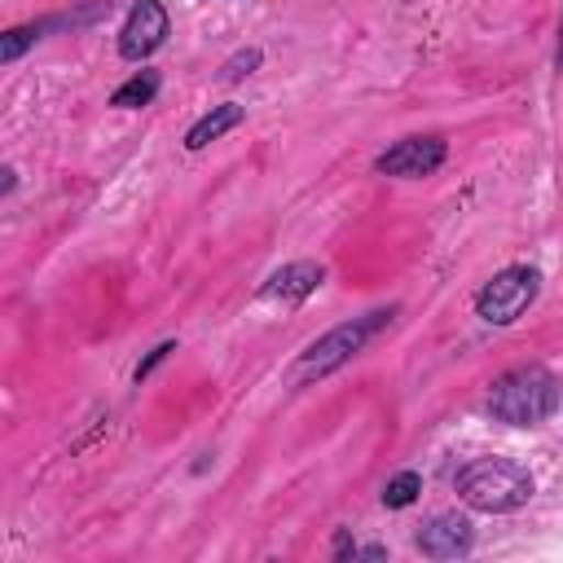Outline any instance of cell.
Segmentation results:
<instances>
[{
	"label": "cell",
	"instance_id": "obj_3",
	"mask_svg": "<svg viewBox=\"0 0 563 563\" xmlns=\"http://www.w3.org/2000/svg\"><path fill=\"white\" fill-rule=\"evenodd\" d=\"M391 317H396V308H378V312H365V317L343 321V325H334L330 334H321V339L295 361V369H290V387H303V383H312V378H325L330 369H339L343 361H352L378 330L391 325Z\"/></svg>",
	"mask_w": 563,
	"mask_h": 563
},
{
	"label": "cell",
	"instance_id": "obj_9",
	"mask_svg": "<svg viewBox=\"0 0 563 563\" xmlns=\"http://www.w3.org/2000/svg\"><path fill=\"white\" fill-rule=\"evenodd\" d=\"M238 123H242V106L224 101V106H216L211 114H202V119L185 132V150H202V145H211L216 136H224L229 128H238Z\"/></svg>",
	"mask_w": 563,
	"mask_h": 563
},
{
	"label": "cell",
	"instance_id": "obj_11",
	"mask_svg": "<svg viewBox=\"0 0 563 563\" xmlns=\"http://www.w3.org/2000/svg\"><path fill=\"white\" fill-rule=\"evenodd\" d=\"M418 493H422V479H418V471H400L396 479H387V484H383V506L400 510V506H409Z\"/></svg>",
	"mask_w": 563,
	"mask_h": 563
},
{
	"label": "cell",
	"instance_id": "obj_6",
	"mask_svg": "<svg viewBox=\"0 0 563 563\" xmlns=\"http://www.w3.org/2000/svg\"><path fill=\"white\" fill-rule=\"evenodd\" d=\"M444 163V141L440 136H409V141H396L391 150L378 154V172L383 176H431L435 167Z\"/></svg>",
	"mask_w": 563,
	"mask_h": 563
},
{
	"label": "cell",
	"instance_id": "obj_12",
	"mask_svg": "<svg viewBox=\"0 0 563 563\" xmlns=\"http://www.w3.org/2000/svg\"><path fill=\"white\" fill-rule=\"evenodd\" d=\"M40 31H44V26H13V31H4V40H0V57H4V62H13L26 44H35V40H40Z\"/></svg>",
	"mask_w": 563,
	"mask_h": 563
},
{
	"label": "cell",
	"instance_id": "obj_4",
	"mask_svg": "<svg viewBox=\"0 0 563 563\" xmlns=\"http://www.w3.org/2000/svg\"><path fill=\"white\" fill-rule=\"evenodd\" d=\"M537 290H541V273L528 268V264H510L493 282H484V290L475 295V312L488 325H510V321H519L528 312Z\"/></svg>",
	"mask_w": 563,
	"mask_h": 563
},
{
	"label": "cell",
	"instance_id": "obj_8",
	"mask_svg": "<svg viewBox=\"0 0 563 563\" xmlns=\"http://www.w3.org/2000/svg\"><path fill=\"white\" fill-rule=\"evenodd\" d=\"M321 282H325V268L312 264V260H299V264L277 268V273L264 282L260 295H264V299H303V295H312Z\"/></svg>",
	"mask_w": 563,
	"mask_h": 563
},
{
	"label": "cell",
	"instance_id": "obj_13",
	"mask_svg": "<svg viewBox=\"0 0 563 563\" xmlns=\"http://www.w3.org/2000/svg\"><path fill=\"white\" fill-rule=\"evenodd\" d=\"M260 66V48H246V53H238L233 62H224V79L233 84V79H242V75H251Z\"/></svg>",
	"mask_w": 563,
	"mask_h": 563
},
{
	"label": "cell",
	"instance_id": "obj_14",
	"mask_svg": "<svg viewBox=\"0 0 563 563\" xmlns=\"http://www.w3.org/2000/svg\"><path fill=\"white\" fill-rule=\"evenodd\" d=\"M167 352H176V343H158V347L136 365V383H141V378H150V374H154V365H158V361H167Z\"/></svg>",
	"mask_w": 563,
	"mask_h": 563
},
{
	"label": "cell",
	"instance_id": "obj_2",
	"mask_svg": "<svg viewBox=\"0 0 563 563\" xmlns=\"http://www.w3.org/2000/svg\"><path fill=\"white\" fill-rule=\"evenodd\" d=\"M457 497L471 510L506 515L532 497V475L510 457H475L471 466L457 471Z\"/></svg>",
	"mask_w": 563,
	"mask_h": 563
},
{
	"label": "cell",
	"instance_id": "obj_10",
	"mask_svg": "<svg viewBox=\"0 0 563 563\" xmlns=\"http://www.w3.org/2000/svg\"><path fill=\"white\" fill-rule=\"evenodd\" d=\"M154 92H158V70H141V75H132L128 84L114 88L110 106H119V110H136V106H150Z\"/></svg>",
	"mask_w": 563,
	"mask_h": 563
},
{
	"label": "cell",
	"instance_id": "obj_15",
	"mask_svg": "<svg viewBox=\"0 0 563 563\" xmlns=\"http://www.w3.org/2000/svg\"><path fill=\"white\" fill-rule=\"evenodd\" d=\"M554 57H559V66H563V31H559V53H554Z\"/></svg>",
	"mask_w": 563,
	"mask_h": 563
},
{
	"label": "cell",
	"instance_id": "obj_5",
	"mask_svg": "<svg viewBox=\"0 0 563 563\" xmlns=\"http://www.w3.org/2000/svg\"><path fill=\"white\" fill-rule=\"evenodd\" d=\"M163 40H167V9H163L158 0H136V4L128 9L123 31H119V53H123L128 62H141V57H150Z\"/></svg>",
	"mask_w": 563,
	"mask_h": 563
},
{
	"label": "cell",
	"instance_id": "obj_1",
	"mask_svg": "<svg viewBox=\"0 0 563 563\" xmlns=\"http://www.w3.org/2000/svg\"><path fill=\"white\" fill-rule=\"evenodd\" d=\"M559 409V378L545 365H515L488 391V413L510 427H537Z\"/></svg>",
	"mask_w": 563,
	"mask_h": 563
},
{
	"label": "cell",
	"instance_id": "obj_7",
	"mask_svg": "<svg viewBox=\"0 0 563 563\" xmlns=\"http://www.w3.org/2000/svg\"><path fill=\"white\" fill-rule=\"evenodd\" d=\"M418 550L427 559H457L471 550V523L462 515H435L422 532H418Z\"/></svg>",
	"mask_w": 563,
	"mask_h": 563
}]
</instances>
